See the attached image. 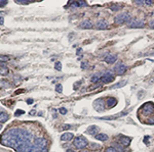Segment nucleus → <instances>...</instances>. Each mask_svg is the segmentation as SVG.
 I'll list each match as a JSON object with an SVG mask.
<instances>
[{"label": "nucleus", "mask_w": 154, "mask_h": 152, "mask_svg": "<svg viewBox=\"0 0 154 152\" xmlns=\"http://www.w3.org/2000/svg\"><path fill=\"white\" fill-rule=\"evenodd\" d=\"M62 129H63L64 131L69 130V129H71V125H70V124H63V125H62Z\"/></svg>", "instance_id": "c85d7f7f"}, {"label": "nucleus", "mask_w": 154, "mask_h": 152, "mask_svg": "<svg viewBox=\"0 0 154 152\" xmlns=\"http://www.w3.org/2000/svg\"><path fill=\"white\" fill-rule=\"evenodd\" d=\"M105 152H117V150L115 149V147H108L106 148Z\"/></svg>", "instance_id": "5701e85b"}, {"label": "nucleus", "mask_w": 154, "mask_h": 152, "mask_svg": "<svg viewBox=\"0 0 154 152\" xmlns=\"http://www.w3.org/2000/svg\"><path fill=\"white\" fill-rule=\"evenodd\" d=\"M125 85H126V80H123V81H120L119 83H117V84L113 85V86H112V89L120 88V87H123V86H125Z\"/></svg>", "instance_id": "aec40b11"}, {"label": "nucleus", "mask_w": 154, "mask_h": 152, "mask_svg": "<svg viewBox=\"0 0 154 152\" xmlns=\"http://www.w3.org/2000/svg\"><path fill=\"white\" fill-rule=\"evenodd\" d=\"M96 139L99 141H106V140H108V136L105 134H98V135H96Z\"/></svg>", "instance_id": "6ab92c4d"}, {"label": "nucleus", "mask_w": 154, "mask_h": 152, "mask_svg": "<svg viewBox=\"0 0 154 152\" xmlns=\"http://www.w3.org/2000/svg\"><path fill=\"white\" fill-rule=\"evenodd\" d=\"M27 102H28L29 104H30V103H33V100H32V99H29V100L27 101Z\"/></svg>", "instance_id": "58836bf2"}, {"label": "nucleus", "mask_w": 154, "mask_h": 152, "mask_svg": "<svg viewBox=\"0 0 154 152\" xmlns=\"http://www.w3.org/2000/svg\"><path fill=\"white\" fill-rule=\"evenodd\" d=\"M4 23V17L2 15H0V24H3Z\"/></svg>", "instance_id": "2f4dec72"}, {"label": "nucleus", "mask_w": 154, "mask_h": 152, "mask_svg": "<svg viewBox=\"0 0 154 152\" xmlns=\"http://www.w3.org/2000/svg\"><path fill=\"white\" fill-rule=\"evenodd\" d=\"M144 3H145V4H148V5H150L152 2H151V1H144Z\"/></svg>", "instance_id": "4c0bfd02"}, {"label": "nucleus", "mask_w": 154, "mask_h": 152, "mask_svg": "<svg viewBox=\"0 0 154 152\" xmlns=\"http://www.w3.org/2000/svg\"><path fill=\"white\" fill-rule=\"evenodd\" d=\"M126 66L123 64V63H118L116 66H115V72L117 73V74H123L125 71H126Z\"/></svg>", "instance_id": "1a4fd4ad"}, {"label": "nucleus", "mask_w": 154, "mask_h": 152, "mask_svg": "<svg viewBox=\"0 0 154 152\" xmlns=\"http://www.w3.org/2000/svg\"><path fill=\"white\" fill-rule=\"evenodd\" d=\"M7 3V1H1V0H0V6H2V5H5Z\"/></svg>", "instance_id": "72a5a7b5"}, {"label": "nucleus", "mask_w": 154, "mask_h": 152, "mask_svg": "<svg viewBox=\"0 0 154 152\" xmlns=\"http://www.w3.org/2000/svg\"><path fill=\"white\" fill-rule=\"evenodd\" d=\"M0 74L1 75H6L8 74V68L5 65H0Z\"/></svg>", "instance_id": "a211bd4d"}, {"label": "nucleus", "mask_w": 154, "mask_h": 152, "mask_svg": "<svg viewBox=\"0 0 154 152\" xmlns=\"http://www.w3.org/2000/svg\"><path fill=\"white\" fill-rule=\"evenodd\" d=\"M119 9H120V5H119V4H113V5L111 6V10L116 11V10H119Z\"/></svg>", "instance_id": "4be33fe9"}, {"label": "nucleus", "mask_w": 154, "mask_h": 152, "mask_svg": "<svg viewBox=\"0 0 154 152\" xmlns=\"http://www.w3.org/2000/svg\"><path fill=\"white\" fill-rule=\"evenodd\" d=\"M149 27H150L151 29H154V18L149 21Z\"/></svg>", "instance_id": "7c9ffc66"}, {"label": "nucleus", "mask_w": 154, "mask_h": 152, "mask_svg": "<svg viewBox=\"0 0 154 152\" xmlns=\"http://www.w3.org/2000/svg\"><path fill=\"white\" fill-rule=\"evenodd\" d=\"M55 68L57 69V70H61L62 69V64H61V62H56V65H55Z\"/></svg>", "instance_id": "b1692460"}, {"label": "nucleus", "mask_w": 154, "mask_h": 152, "mask_svg": "<svg viewBox=\"0 0 154 152\" xmlns=\"http://www.w3.org/2000/svg\"><path fill=\"white\" fill-rule=\"evenodd\" d=\"M131 138L130 137H125V136H120L119 137V142L122 144V145H124V146H127L128 144L131 143Z\"/></svg>", "instance_id": "f8f14e48"}, {"label": "nucleus", "mask_w": 154, "mask_h": 152, "mask_svg": "<svg viewBox=\"0 0 154 152\" xmlns=\"http://www.w3.org/2000/svg\"><path fill=\"white\" fill-rule=\"evenodd\" d=\"M100 79H101V78H100L99 74H95V75H93V78H91V82L96 83V82H98Z\"/></svg>", "instance_id": "412c9836"}, {"label": "nucleus", "mask_w": 154, "mask_h": 152, "mask_svg": "<svg viewBox=\"0 0 154 152\" xmlns=\"http://www.w3.org/2000/svg\"><path fill=\"white\" fill-rule=\"evenodd\" d=\"M6 83L4 82V81H0V87H2V86H4Z\"/></svg>", "instance_id": "f704fd0d"}, {"label": "nucleus", "mask_w": 154, "mask_h": 152, "mask_svg": "<svg viewBox=\"0 0 154 152\" xmlns=\"http://www.w3.org/2000/svg\"><path fill=\"white\" fill-rule=\"evenodd\" d=\"M96 28L98 30H105L107 28V22L104 20V19H100L97 21L96 23Z\"/></svg>", "instance_id": "9b49d317"}, {"label": "nucleus", "mask_w": 154, "mask_h": 152, "mask_svg": "<svg viewBox=\"0 0 154 152\" xmlns=\"http://www.w3.org/2000/svg\"><path fill=\"white\" fill-rule=\"evenodd\" d=\"M2 129V123H0V130Z\"/></svg>", "instance_id": "79ce46f5"}, {"label": "nucleus", "mask_w": 154, "mask_h": 152, "mask_svg": "<svg viewBox=\"0 0 154 152\" xmlns=\"http://www.w3.org/2000/svg\"><path fill=\"white\" fill-rule=\"evenodd\" d=\"M73 145L76 148H78V149H82V148H84V147H86L88 145V142L83 136H78V137H76L74 139Z\"/></svg>", "instance_id": "f03ea898"}, {"label": "nucleus", "mask_w": 154, "mask_h": 152, "mask_svg": "<svg viewBox=\"0 0 154 152\" xmlns=\"http://www.w3.org/2000/svg\"><path fill=\"white\" fill-rule=\"evenodd\" d=\"M89 146H91V147H90L91 149H98V148H100V145L95 144V143H90V144H89Z\"/></svg>", "instance_id": "cd10ccee"}, {"label": "nucleus", "mask_w": 154, "mask_h": 152, "mask_svg": "<svg viewBox=\"0 0 154 152\" xmlns=\"http://www.w3.org/2000/svg\"><path fill=\"white\" fill-rule=\"evenodd\" d=\"M105 61L107 63H114L116 61V55H112V54H108L106 57H105Z\"/></svg>", "instance_id": "2eb2a0df"}, {"label": "nucleus", "mask_w": 154, "mask_h": 152, "mask_svg": "<svg viewBox=\"0 0 154 152\" xmlns=\"http://www.w3.org/2000/svg\"><path fill=\"white\" fill-rule=\"evenodd\" d=\"M56 91H57L58 93H62V85H61V84H58V85L56 86Z\"/></svg>", "instance_id": "393cba45"}, {"label": "nucleus", "mask_w": 154, "mask_h": 152, "mask_svg": "<svg viewBox=\"0 0 154 152\" xmlns=\"http://www.w3.org/2000/svg\"><path fill=\"white\" fill-rule=\"evenodd\" d=\"M135 3H136V4H139V5H141V4H143L144 2H143V1H135Z\"/></svg>", "instance_id": "c9c22d12"}, {"label": "nucleus", "mask_w": 154, "mask_h": 152, "mask_svg": "<svg viewBox=\"0 0 154 152\" xmlns=\"http://www.w3.org/2000/svg\"><path fill=\"white\" fill-rule=\"evenodd\" d=\"M116 104H117V100H116L115 98L110 97V98H108V99L106 100V105H107L108 107H113V106H115Z\"/></svg>", "instance_id": "ddd939ff"}, {"label": "nucleus", "mask_w": 154, "mask_h": 152, "mask_svg": "<svg viewBox=\"0 0 154 152\" xmlns=\"http://www.w3.org/2000/svg\"><path fill=\"white\" fill-rule=\"evenodd\" d=\"M8 114L6 112H3V111H0V122H4L8 119Z\"/></svg>", "instance_id": "f3484780"}, {"label": "nucleus", "mask_w": 154, "mask_h": 152, "mask_svg": "<svg viewBox=\"0 0 154 152\" xmlns=\"http://www.w3.org/2000/svg\"><path fill=\"white\" fill-rule=\"evenodd\" d=\"M21 114H24V110L18 109V110L14 112V115H16V116H19V115H21Z\"/></svg>", "instance_id": "bb28decb"}, {"label": "nucleus", "mask_w": 154, "mask_h": 152, "mask_svg": "<svg viewBox=\"0 0 154 152\" xmlns=\"http://www.w3.org/2000/svg\"><path fill=\"white\" fill-rule=\"evenodd\" d=\"M79 28L84 29V30L91 29V28H93V23H91V21H90V20H88V19H84V20H82V21L80 22Z\"/></svg>", "instance_id": "9d476101"}, {"label": "nucleus", "mask_w": 154, "mask_h": 152, "mask_svg": "<svg viewBox=\"0 0 154 152\" xmlns=\"http://www.w3.org/2000/svg\"><path fill=\"white\" fill-rule=\"evenodd\" d=\"M7 60H8V57H7V56H5V55H0V61L4 62V61H7Z\"/></svg>", "instance_id": "a878e982"}, {"label": "nucleus", "mask_w": 154, "mask_h": 152, "mask_svg": "<svg viewBox=\"0 0 154 152\" xmlns=\"http://www.w3.org/2000/svg\"><path fill=\"white\" fill-rule=\"evenodd\" d=\"M34 145L37 147L38 150L42 151V150H46V146H47V140L45 138H35L33 141Z\"/></svg>", "instance_id": "20e7f679"}, {"label": "nucleus", "mask_w": 154, "mask_h": 152, "mask_svg": "<svg viewBox=\"0 0 154 152\" xmlns=\"http://www.w3.org/2000/svg\"><path fill=\"white\" fill-rule=\"evenodd\" d=\"M98 131H99L98 126H96V125H90V126H88V129L86 130V133L89 134V135H94V134L97 133Z\"/></svg>", "instance_id": "dca6fc26"}, {"label": "nucleus", "mask_w": 154, "mask_h": 152, "mask_svg": "<svg viewBox=\"0 0 154 152\" xmlns=\"http://www.w3.org/2000/svg\"><path fill=\"white\" fill-rule=\"evenodd\" d=\"M32 137V134L27 130L12 128L0 137V143L11 147L17 152H38L40 150L37 149L34 143H31Z\"/></svg>", "instance_id": "f257e3e1"}, {"label": "nucleus", "mask_w": 154, "mask_h": 152, "mask_svg": "<svg viewBox=\"0 0 154 152\" xmlns=\"http://www.w3.org/2000/svg\"><path fill=\"white\" fill-rule=\"evenodd\" d=\"M101 82L103 83H110L112 81H114V74L112 71H106L104 74H103V77H101Z\"/></svg>", "instance_id": "0eeeda50"}, {"label": "nucleus", "mask_w": 154, "mask_h": 152, "mask_svg": "<svg viewBox=\"0 0 154 152\" xmlns=\"http://www.w3.org/2000/svg\"><path fill=\"white\" fill-rule=\"evenodd\" d=\"M80 152H89V151H88V150H81Z\"/></svg>", "instance_id": "a19ab883"}, {"label": "nucleus", "mask_w": 154, "mask_h": 152, "mask_svg": "<svg viewBox=\"0 0 154 152\" xmlns=\"http://www.w3.org/2000/svg\"><path fill=\"white\" fill-rule=\"evenodd\" d=\"M73 138H74V136H73V134H72V133H65V134H63V135H62L61 140H62V141L67 142V141L72 140Z\"/></svg>", "instance_id": "4468645a"}, {"label": "nucleus", "mask_w": 154, "mask_h": 152, "mask_svg": "<svg viewBox=\"0 0 154 152\" xmlns=\"http://www.w3.org/2000/svg\"><path fill=\"white\" fill-rule=\"evenodd\" d=\"M141 111H142L144 114H146V115L152 114L153 111H154V106H153V104H152L151 102H148V103H146V104L143 105Z\"/></svg>", "instance_id": "423d86ee"}, {"label": "nucleus", "mask_w": 154, "mask_h": 152, "mask_svg": "<svg viewBox=\"0 0 154 152\" xmlns=\"http://www.w3.org/2000/svg\"><path fill=\"white\" fill-rule=\"evenodd\" d=\"M149 123H154V117L149 119Z\"/></svg>", "instance_id": "e433bc0d"}, {"label": "nucleus", "mask_w": 154, "mask_h": 152, "mask_svg": "<svg viewBox=\"0 0 154 152\" xmlns=\"http://www.w3.org/2000/svg\"><path fill=\"white\" fill-rule=\"evenodd\" d=\"M95 108L98 111H103L105 109V102L103 99H98L97 101H95Z\"/></svg>", "instance_id": "6e6552de"}, {"label": "nucleus", "mask_w": 154, "mask_h": 152, "mask_svg": "<svg viewBox=\"0 0 154 152\" xmlns=\"http://www.w3.org/2000/svg\"><path fill=\"white\" fill-rule=\"evenodd\" d=\"M118 116H105V117H101V119H115Z\"/></svg>", "instance_id": "c756f323"}, {"label": "nucleus", "mask_w": 154, "mask_h": 152, "mask_svg": "<svg viewBox=\"0 0 154 152\" xmlns=\"http://www.w3.org/2000/svg\"><path fill=\"white\" fill-rule=\"evenodd\" d=\"M130 20V14H128V12H121V13H118L116 16H115V23L116 24H122L126 21Z\"/></svg>", "instance_id": "7ed1b4c3"}, {"label": "nucleus", "mask_w": 154, "mask_h": 152, "mask_svg": "<svg viewBox=\"0 0 154 152\" xmlns=\"http://www.w3.org/2000/svg\"><path fill=\"white\" fill-rule=\"evenodd\" d=\"M66 152H74V151H73V150H71V149H69V150H67Z\"/></svg>", "instance_id": "ea45409f"}, {"label": "nucleus", "mask_w": 154, "mask_h": 152, "mask_svg": "<svg viewBox=\"0 0 154 152\" xmlns=\"http://www.w3.org/2000/svg\"><path fill=\"white\" fill-rule=\"evenodd\" d=\"M60 112H61L62 114H65V113L67 112V110H66V108H60Z\"/></svg>", "instance_id": "473e14b6"}, {"label": "nucleus", "mask_w": 154, "mask_h": 152, "mask_svg": "<svg viewBox=\"0 0 154 152\" xmlns=\"http://www.w3.org/2000/svg\"><path fill=\"white\" fill-rule=\"evenodd\" d=\"M127 26L130 28H143L144 27V21L137 19V18H132L131 20L127 21Z\"/></svg>", "instance_id": "39448f33"}]
</instances>
